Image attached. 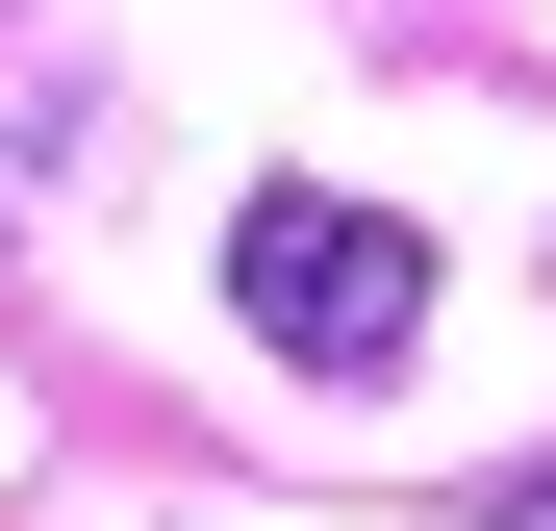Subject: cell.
Returning <instances> with one entry per match:
<instances>
[{"label": "cell", "mask_w": 556, "mask_h": 531, "mask_svg": "<svg viewBox=\"0 0 556 531\" xmlns=\"http://www.w3.org/2000/svg\"><path fill=\"white\" fill-rule=\"evenodd\" d=\"M228 304H253V354H304V380H405V329H430V228L278 177V203H228Z\"/></svg>", "instance_id": "1"}, {"label": "cell", "mask_w": 556, "mask_h": 531, "mask_svg": "<svg viewBox=\"0 0 556 531\" xmlns=\"http://www.w3.org/2000/svg\"><path fill=\"white\" fill-rule=\"evenodd\" d=\"M506 531H556V456H531V481H506Z\"/></svg>", "instance_id": "2"}]
</instances>
